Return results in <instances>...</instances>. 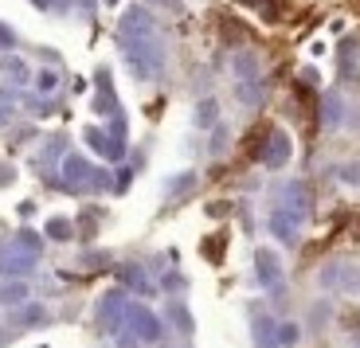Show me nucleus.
<instances>
[{
	"mask_svg": "<svg viewBox=\"0 0 360 348\" xmlns=\"http://www.w3.org/2000/svg\"><path fill=\"white\" fill-rule=\"evenodd\" d=\"M122 47H126V63L137 79H153L165 71V47L157 44V32L153 36H122Z\"/></svg>",
	"mask_w": 360,
	"mask_h": 348,
	"instance_id": "nucleus-1",
	"label": "nucleus"
},
{
	"mask_svg": "<svg viewBox=\"0 0 360 348\" xmlns=\"http://www.w3.org/2000/svg\"><path fill=\"white\" fill-rule=\"evenodd\" d=\"M321 290H341V294L360 297V262L356 259H333L325 262L321 274H317Z\"/></svg>",
	"mask_w": 360,
	"mask_h": 348,
	"instance_id": "nucleus-2",
	"label": "nucleus"
},
{
	"mask_svg": "<svg viewBox=\"0 0 360 348\" xmlns=\"http://www.w3.org/2000/svg\"><path fill=\"white\" fill-rule=\"evenodd\" d=\"M126 305H129L126 286H117V290H110V294H102L98 297V309H94V325H98L102 333H117L122 325H126Z\"/></svg>",
	"mask_w": 360,
	"mask_h": 348,
	"instance_id": "nucleus-3",
	"label": "nucleus"
},
{
	"mask_svg": "<svg viewBox=\"0 0 360 348\" xmlns=\"http://www.w3.org/2000/svg\"><path fill=\"white\" fill-rule=\"evenodd\" d=\"M126 329L137 333V340H141V344H145V340H161L165 337L161 321H157V313L145 309V305H137V302L126 305Z\"/></svg>",
	"mask_w": 360,
	"mask_h": 348,
	"instance_id": "nucleus-4",
	"label": "nucleus"
},
{
	"mask_svg": "<svg viewBox=\"0 0 360 348\" xmlns=\"http://www.w3.org/2000/svg\"><path fill=\"white\" fill-rule=\"evenodd\" d=\"M290 153H294V145H290V134H286V129H270V134H266V145L259 149V161L266 165V169H282V165L290 161Z\"/></svg>",
	"mask_w": 360,
	"mask_h": 348,
	"instance_id": "nucleus-5",
	"label": "nucleus"
},
{
	"mask_svg": "<svg viewBox=\"0 0 360 348\" xmlns=\"http://www.w3.org/2000/svg\"><path fill=\"white\" fill-rule=\"evenodd\" d=\"M255 274H259V282L270 294H282V262L274 250H266V247L255 250Z\"/></svg>",
	"mask_w": 360,
	"mask_h": 348,
	"instance_id": "nucleus-6",
	"label": "nucleus"
},
{
	"mask_svg": "<svg viewBox=\"0 0 360 348\" xmlns=\"http://www.w3.org/2000/svg\"><path fill=\"white\" fill-rule=\"evenodd\" d=\"M157 32V16L145 4H129L122 16V36H153Z\"/></svg>",
	"mask_w": 360,
	"mask_h": 348,
	"instance_id": "nucleus-7",
	"label": "nucleus"
},
{
	"mask_svg": "<svg viewBox=\"0 0 360 348\" xmlns=\"http://www.w3.org/2000/svg\"><path fill=\"white\" fill-rule=\"evenodd\" d=\"M82 137H86V141L94 145V153H102L106 161H122V157H126V141L114 137V134H106V129H98V125H90Z\"/></svg>",
	"mask_w": 360,
	"mask_h": 348,
	"instance_id": "nucleus-8",
	"label": "nucleus"
},
{
	"mask_svg": "<svg viewBox=\"0 0 360 348\" xmlns=\"http://www.w3.org/2000/svg\"><path fill=\"white\" fill-rule=\"evenodd\" d=\"M27 270H36V254H27V250H20V247L0 250V274L20 278V274H27Z\"/></svg>",
	"mask_w": 360,
	"mask_h": 348,
	"instance_id": "nucleus-9",
	"label": "nucleus"
},
{
	"mask_svg": "<svg viewBox=\"0 0 360 348\" xmlns=\"http://www.w3.org/2000/svg\"><path fill=\"white\" fill-rule=\"evenodd\" d=\"M297 227H302V215H294L290 207H274V215H270V231H274V239L297 243Z\"/></svg>",
	"mask_w": 360,
	"mask_h": 348,
	"instance_id": "nucleus-10",
	"label": "nucleus"
},
{
	"mask_svg": "<svg viewBox=\"0 0 360 348\" xmlns=\"http://www.w3.org/2000/svg\"><path fill=\"white\" fill-rule=\"evenodd\" d=\"M90 176H94V169H90L86 157H67L63 161V188H90Z\"/></svg>",
	"mask_w": 360,
	"mask_h": 348,
	"instance_id": "nucleus-11",
	"label": "nucleus"
},
{
	"mask_svg": "<svg viewBox=\"0 0 360 348\" xmlns=\"http://www.w3.org/2000/svg\"><path fill=\"white\" fill-rule=\"evenodd\" d=\"M274 329H278V325L270 321L266 313H259V309L251 313V340H255V348H278Z\"/></svg>",
	"mask_w": 360,
	"mask_h": 348,
	"instance_id": "nucleus-12",
	"label": "nucleus"
},
{
	"mask_svg": "<svg viewBox=\"0 0 360 348\" xmlns=\"http://www.w3.org/2000/svg\"><path fill=\"white\" fill-rule=\"evenodd\" d=\"M282 207H290L294 215L306 219V212H309V188L302 184V180H290V184L282 188Z\"/></svg>",
	"mask_w": 360,
	"mask_h": 348,
	"instance_id": "nucleus-13",
	"label": "nucleus"
},
{
	"mask_svg": "<svg viewBox=\"0 0 360 348\" xmlns=\"http://www.w3.org/2000/svg\"><path fill=\"white\" fill-rule=\"evenodd\" d=\"M169 321H172V329L180 333V337H192V333H196V321H192V313H188V305L180 302V297H172L169 302Z\"/></svg>",
	"mask_w": 360,
	"mask_h": 348,
	"instance_id": "nucleus-14",
	"label": "nucleus"
},
{
	"mask_svg": "<svg viewBox=\"0 0 360 348\" xmlns=\"http://www.w3.org/2000/svg\"><path fill=\"white\" fill-rule=\"evenodd\" d=\"M0 75H8L12 86H24V82L32 79V71L24 67V59H20V55H12V51L0 55Z\"/></svg>",
	"mask_w": 360,
	"mask_h": 348,
	"instance_id": "nucleus-15",
	"label": "nucleus"
},
{
	"mask_svg": "<svg viewBox=\"0 0 360 348\" xmlns=\"http://www.w3.org/2000/svg\"><path fill=\"white\" fill-rule=\"evenodd\" d=\"M235 79H239V82L259 79V55H255V51H239V55H235Z\"/></svg>",
	"mask_w": 360,
	"mask_h": 348,
	"instance_id": "nucleus-16",
	"label": "nucleus"
},
{
	"mask_svg": "<svg viewBox=\"0 0 360 348\" xmlns=\"http://www.w3.org/2000/svg\"><path fill=\"white\" fill-rule=\"evenodd\" d=\"M192 122H196L200 129H212V125L219 122V102H216V98H200V102H196V114H192Z\"/></svg>",
	"mask_w": 360,
	"mask_h": 348,
	"instance_id": "nucleus-17",
	"label": "nucleus"
},
{
	"mask_svg": "<svg viewBox=\"0 0 360 348\" xmlns=\"http://www.w3.org/2000/svg\"><path fill=\"white\" fill-rule=\"evenodd\" d=\"M44 235H47V239H55V243H71L75 239V224H71V219H63V215H55V219H47Z\"/></svg>",
	"mask_w": 360,
	"mask_h": 348,
	"instance_id": "nucleus-18",
	"label": "nucleus"
},
{
	"mask_svg": "<svg viewBox=\"0 0 360 348\" xmlns=\"http://www.w3.org/2000/svg\"><path fill=\"white\" fill-rule=\"evenodd\" d=\"M27 297H32L27 282H4V286H0V305H24Z\"/></svg>",
	"mask_w": 360,
	"mask_h": 348,
	"instance_id": "nucleus-19",
	"label": "nucleus"
},
{
	"mask_svg": "<svg viewBox=\"0 0 360 348\" xmlns=\"http://www.w3.org/2000/svg\"><path fill=\"white\" fill-rule=\"evenodd\" d=\"M117 282H122L126 290H137V294H149V290H153L137 266H122V270H117Z\"/></svg>",
	"mask_w": 360,
	"mask_h": 348,
	"instance_id": "nucleus-20",
	"label": "nucleus"
},
{
	"mask_svg": "<svg viewBox=\"0 0 360 348\" xmlns=\"http://www.w3.org/2000/svg\"><path fill=\"white\" fill-rule=\"evenodd\" d=\"M321 122L325 125H341V110H345V102H341V94H337V90H329V94H325V102H321Z\"/></svg>",
	"mask_w": 360,
	"mask_h": 348,
	"instance_id": "nucleus-21",
	"label": "nucleus"
},
{
	"mask_svg": "<svg viewBox=\"0 0 360 348\" xmlns=\"http://www.w3.org/2000/svg\"><path fill=\"white\" fill-rule=\"evenodd\" d=\"M235 94H239V102H243V106H259V102H262V82L259 79L239 82V86H235Z\"/></svg>",
	"mask_w": 360,
	"mask_h": 348,
	"instance_id": "nucleus-22",
	"label": "nucleus"
},
{
	"mask_svg": "<svg viewBox=\"0 0 360 348\" xmlns=\"http://www.w3.org/2000/svg\"><path fill=\"white\" fill-rule=\"evenodd\" d=\"M274 340H278V348H294L297 340H302V329H297L294 321H282L278 329H274Z\"/></svg>",
	"mask_w": 360,
	"mask_h": 348,
	"instance_id": "nucleus-23",
	"label": "nucleus"
},
{
	"mask_svg": "<svg viewBox=\"0 0 360 348\" xmlns=\"http://www.w3.org/2000/svg\"><path fill=\"white\" fill-rule=\"evenodd\" d=\"M16 247L39 259V250H44V235H39V231H20V235H16Z\"/></svg>",
	"mask_w": 360,
	"mask_h": 348,
	"instance_id": "nucleus-24",
	"label": "nucleus"
},
{
	"mask_svg": "<svg viewBox=\"0 0 360 348\" xmlns=\"http://www.w3.org/2000/svg\"><path fill=\"white\" fill-rule=\"evenodd\" d=\"M90 106H94V114H106V117H110V114H117V98H114V90H98Z\"/></svg>",
	"mask_w": 360,
	"mask_h": 348,
	"instance_id": "nucleus-25",
	"label": "nucleus"
},
{
	"mask_svg": "<svg viewBox=\"0 0 360 348\" xmlns=\"http://www.w3.org/2000/svg\"><path fill=\"white\" fill-rule=\"evenodd\" d=\"M12 114H16V90L4 86V90H0V125H8Z\"/></svg>",
	"mask_w": 360,
	"mask_h": 348,
	"instance_id": "nucleus-26",
	"label": "nucleus"
},
{
	"mask_svg": "<svg viewBox=\"0 0 360 348\" xmlns=\"http://www.w3.org/2000/svg\"><path fill=\"white\" fill-rule=\"evenodd\" d=\"M36 90H39V94H55V90H59V71H51V67L39 71L36 75Z\"/></svg>",
	"mask_w": 360,
	"mask_h": 348,
	"instance_id": "nucleus-27",
	"label": "nucleus"
},
{
	"mask_svg": "<svg viewBox=\"0 0 360 348\" xmlns=\"http://www.w3.org/2000/svg\"><path fill=\"white\" fill-rule=\"evenodd\" d=\"M192 184H196V172H180L176 180L165 184V192H169V196H176V192H192Z\"/></svg>",
	"mask_w": 360,
	"mask_h": 348,
	"instance_id": "nucleus-28",
	"label": "nucleus"
},
{
	"mask_svg": "<svg viewBox=\"0 0 360 348\" xmlns=\"http://www.w3.org/2000/svg\"><path fill=\"white\" fill-rule=\"evenodd\" d=\"M39 321H47L44 305H27V309H20V325H39Z\"/></svg>",
	"mask_w": 360,
	"mask_h": 348,
	"instance_id": "nucleus-29",
	"label": "nucleus"
},
{
	"mask_svg": "<svg viewBox=\"0 0 360 348\" xmlns=\"http://www.w3.org/2000/svg\"><path fill=\"white\" fill-rule=\"evenodd\" d=\"M224 149H227V129L219 125V129H216V137H212V145H207V153H212V157H219Z\"/></svg>",
	"mask_w": 360,
	"mask_h": 348,
	"instance_id": "nucleus-30",
	"label": "nucleus"
},
{
	"mask_svg": "<svg viewBox=\"0 0 360 348\" xmlns=\"http://www.w3.org/2000/svg\"><path fill=\"white\" fill-rule=\"evenodd\" d=\"M63 137H51V141H47V149L44 153H39V165H44V161H51V157H59V149H63Z\"/></svg>",
	"mask_w": 360,
	"mask_h": 348,
	"instance_id": "nucleus-31",
	"label": "nucleus"
},
{
	"mask_svg": "<svg viewBox=\"0 0 360 348\" xmlns=\"http://www.w3.org/2000/svg\"><path fill=\"white\" fill-rule=\"evenodd\" d=\"M129 184H134V172H129V169L114 172V192H129Z\"/></svg>",
	"mask_w": 360,
	"mask_h": 348,
	"instance_id": "nucleus-32",
	"label": "nucleus"
},
{
	"mask_svg": "<svg viewBox=\"0 0 360 348\" xmlns=\"http://www.w3.org/2000/svg\"><path fill=\"white\" fill-rule=\"evenodd\" d=\"M110 134L126 141V117H122V110H117V114H110Z\"/></svg>",
	"mask_w": 360,
	"mask_h": 348,
	"instance_id": "nucleus-33",
	"label": "nucleus"
},
{
	"mask_svg": "<svg viewBox=\"0 0 360 348\" xmlns=\"http://www.w3.org/2000/svg\"><path fill=\"white\" fill-rule=\"evenodd\" d=\"M204 259H212V262L224 259V239H219V243H204Z\"/></svg>",
	"mask_w": 360,
	"mask_h": 348,
	"instance_id": "nucleus-34",
	"label": "nucleus"
},
{
	"mask_svg": "<svg viewBox=\"0 0 360 348\" xmlns=\"http://www.w3.org/2000/svg\"><path fill=\"white\" fill-rule=\"evenodd\" d=\"M16 184V169L12 165H0V188H12Z\"/></svg>",
	"mask_w": 360,
	"mask_h": 348,
	"instance_id": "nucleus-35",
	"label": "nucleus"
},
{
	"mask_svg": "<svg viewBox=\"0 0 360 348\" xmlns=\"http://www.w3.org/2000/svg\"><path fill=\"white\" fill-rule=\"evenodd\" d=\"M12 44H16V36H12V27L0 24V51H12Z\"/></svg>",
	"mask_w": 360,
	"mask_h": 348,
	"instance_id": "nucleus-36",
	"label": "nucleus"
},
{
	"mask_svg": "<svg viewBox=\"0 0 360 348\" xmlns=\"http://www.w3.org/2000/svg\"><path fill=\"white\" fill-rule=\"evenodd\" d=\"M157 8H169V12H180L184 8V0H153Z\"/></svg>",
	"mask_w": 360,
	"mask_h": 348,
	"instance_id": "nucleus-37",
	"label": "nucleus"
},
{
	"mask_svg": "<svg viewBox=\"0 0 360 348\" xmlns=\"http://www.w3.org/2000/svg\"><path fill=\"white\" fill-rule=\"evenodd\" d=\"M165 290H184V278H180V274H169V278H165Z\"/></svg>",
	"mask_w": 360,
	"mask_h": 348,
	"instance_id": "nucleus-38",
	"label": "nucleus"
},
{
	"mask_svg": "<svg viewBox=\"0 0 360 348\" xmlns=\"http://www.w3.org/2000/svg\"><path fill=\"white\" fill-rule=\"evenodd\" d=\"M98 90H114V86H110V71H106V67H98Z\"/></svg>",
	"mask_w": 360,
	"mask_h": 348,
	"instance_id": "nucleus-39",
	"label": "nucleus"
},
{
	"mask_svg": "<svg viewBox=\"0 0 360 348\" xmlns=\"http://www.w3.org/2000/svg\"><path fill=\"white\" fill-rule=\"evenodd\" d=\"M207 215H227V204H207Z\"/></svg>",
	"mask_w": 360,
	"mask_h": 348,
	"instance_id": "nucleus-40",
	"label": "nucleus"
},
{
	"mask_svg": "<svg viewBox=\"0 0 360 348\" xmlns=\"http://www.w3.org/2000/svg\"><path fill=\"white\" fill-rule=\"evenodd\" d=\"M75 4H79L82 12H94V0H75Z\"/></svg>",
	"mask_w": 360,
	"mask_h": 348,
	"instance_id": "nucleus-41",
	"label": "nucleus"
},
{
	"mask_svg": "<svg viewBox=\"0 0 360 348\" xmlns=\"http://www.w3.org/2000/svg\"><path fill=\"white\" fill-rule=\"evenodd\" d=\"M106 4H117V0H106Z\"/></svg>",
	"mask_w": 360,
	"mask_h": 348,
	"instance_id": "nucleus-42",
	"label": "nucleus"
},
{
	"mask_svg": "<svg viewBox=\"0 0 360 348\" xmlns=\"http://www.w3.org/2000/svg\"><path fill=\"white\" fill-rule=\"evenodd\" d=\"M0 340H4V329H0Z\"/></svg>",
	"mask_w": 360,
	"mask_h": 348,
	"instance_id": "nucleus-43",
	"label": "nucleus"
}]
</instances>
